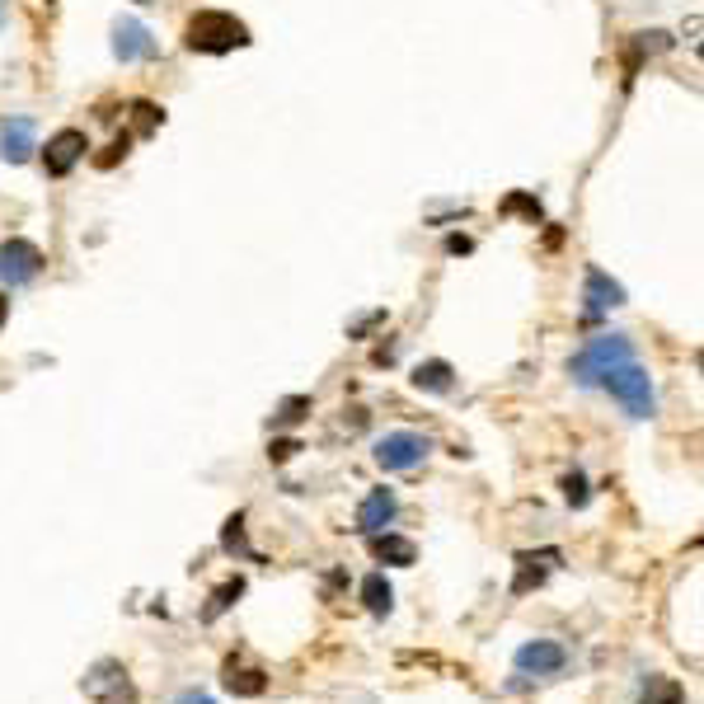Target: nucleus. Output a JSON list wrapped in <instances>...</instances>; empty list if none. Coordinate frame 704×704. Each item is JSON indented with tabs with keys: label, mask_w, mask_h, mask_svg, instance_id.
<instances>
[{
	"label": "nucleus",
	"mask_w": 704,
	"mask_h": 704,
	"mask_svg": "<svg viewBox=\"0 0 704 704\" xmlns=\"http://www.w3.org/2000/svg\"><path fill=\"white\" fill-rule=\"evenodd\" d=\"M184 43L188 52H202V57H226L235 47H249V24L226 15V10H198L188 19Z\"/></svg>",
	"instance_id": "obj_1"
},
{
	"label": "nucleus",
	"mask_w": 704,
	"mask_h": 704,
	"mask_svg": "<svg viewBox=\"0 0 704 704\" xmlns=\"http://www.w3.org/2000/svg\"><path fill=\"white\" fill-rule=\"evenodd\" d=\"M503 212H521V216H531V221H540V202L526 198V193H512V198L503 202Z\"/></svg>",
	"instance_id": "obj_23"
},
{
	"label": "nucleus",
	"mask_w": 704,
	"mask_h": 704,
	"mask_svg": "<svg viewBox=\"0 0 704 704\" xmlns=\"http://www.w3.org/2000/svg\"><path fill=\"white\" fill-rule=\"evenodd\" d=\"M446 249H451V254H470V240H465V235H451V240H446Z\"/></svg>",
	"instance_id": "obj_26"
},
{
	"label": "nucleus",
	"mask_w": 704,
	"mask_h": 704,
	"mask_svg": "<svg viewBox=\"0 0 704 704\" xmlns=\"http://www.w3.org/2000/svg\"><path fill=\"white\" fill-rule=\"evenodd\" d=\"M43 273V249L33 240H5L0 245V282L5 287H24Z\"/></svg>",
	"instance_id": "obj_5"
},
{
	"label": "nucleus",
	"mask_w": 704,
	"mask_h": 704,
	"mask_svg": "<svg viewBox=\"0 0 704 704\" xmlns=\"http://www.w3.org/2000/svg\"><path fill=\"white\" fill-rule=\"evenodd\" d=\"M179 704H216V700H207V695H198V690H188V695H179Z\"/></svg>",
	"instance_id": "obj_27"
},
{
	"label": "nucleus",
	"mask_w": 704,
	"mask_h": 704,
	"mask_svg": "<svg viewBox=\"0 0 704 704\" xmlns=\"http://www.w3.org/2000/svg\"><path fill=\"white\" fill-rule=\"evenodd\" d=\"M643 704H686V695H681V686H676V681H662V676H653V681H648V695H643Z\"/></svg>",
	"instance_id": "obj_19"
},
{
	"label": "nucleus",
	"mask_w": 704,
	"mask_h": 704,
	"mask_svg": "<svg viewBox=\"0 0 704 704\" xmlns=\"http://www.w3.org/2000/svg\"><path fill=\"white\" fill-rule=\"evenodd\" d=\"M137 5H155V0H137Z\"/></svg>",
	"instance_id": "obj_29"
},
{
	"label": "nucleus",
	"mask_w": 704,
	"mask_h": 704,
	"mask_svg": "<svg viewBox=\"0 0 704 704\" xmlns=\"http://www.w3.org/2000/svg\"><path fill=\"white\" fill-rule=\"evenodd\" d=\"M564 498H568L573 507H587V498H592V493H587V479H582L578 470H573V475L564 479Z\"/></svg>",
	"instance_id": "obj_22"
},
{
	"label": "nucleus",
	"mask_w": 704,
	"mask_h": 704,
	"mask_svg": "<svg viewBox=\"0 0 704 704\" xmlns=\"http://www.w3.org/2000/svg\"><path fill=\"white\" fill-rule=\"evenodd\" d=\"M127 146H132L127 137H123V141H113V146H108V155H99V165H104V169H108V165H118V155H127Z\"/></svg>",
	"instance_id": "obj_25"
},
{
	"label": "nucleus",
	"mask_w": 704,
	"mask_h": 704,
	"mask_svg": "<svg viewBox=\"0 0 704 704\" xmlns=\"http://www.w3.org/2000/svg\"><path fill=\"white\" fill-rule=\"evenodd\" d=\"M132 113H137V132H155V127L165 123V108H155L151 99H137Z\"/></svg>",
	"instance_id": "obj_20"
},
{
	"label": "nucleus",
	"mask_w": 704,
	"mask_h": 704,
	"mask_svg": "<svg viewBox=\"0 0 704 704\" xmlns=\"http://www.w3.org/2000/svg\"><path fill=\"white\" fill-rule=\"evenodd\" d=\"M240 592H245V578H230V582H221V587H216V592H212V606L202 611V620H207V625H212V620H221V615L230 611V601L240 597Z\"/></svg>",
	"instance_id": "obj_17"
},
{
	"label": "nucleus",
	"mask_w": 704,
	"mask_h": 704,
	"mask_svg": "<svg viewBox=\"0 0 704 704\" xmlns=\"http://www.w3.org/2000/svg\"><path fill=\"white\" fill-rule=\"evenodd\" d=\"M226 690H230V695H263L268 681H263L259 667H235V662H230V667H226Z\"/></svg>",
	"instance_id": "obj_16"
},
{
	"label": "nucleus",
	"mask_w": 704,
	"mask_h": 704,
	"mask_svg": "<svg viewBox=\"0 0 704 704\" xmlns=\"http://www.w3.org/2000/svg\"><path fill=\"white\" fill-rule=\"evenodd\" d=\"M221 545H226V550L249 554V545H245V517H230L226 521V536H221Z\"/></svg>",
	"instance_id": "obj_21"
},
{
	"label": "nucleus",
	"mask_w": 704,
	"mask_h": 704,
	"mask_svg": "<svg viewBox=\"0 0 704 704\" xmlns=\"http://www.w3.org/2000/svg\"><path fill=\"white\" fill-rule=\"evenodd\" d=\"M597 385L611 390V399L629 418H653V409H658V404H653V381H648V371H643L639 362H620V367H611Z\"/></svg>",
	"instance_id": "obj_2"
},
{
	"label": "nucleus",
	"mask_w": 704,
	"mask_h": 704,
	"mask_svg": "<svg viewBox=\"0 0 704 704\" xmlns=\"http://www.w3.org/2000/svg\"><path fill=\"white\" fill-rule=\"evenodd\" d=\"M371 554H376V559H381V564H395V568H409L418 559V545L414 540H404V536H390V531H376V536H371Z\"/></svg>",
	"instance_id": "obj_13"
},
{
	"label": "nucleus",
	"mask_w": 704,
	"mask_h": 704,
	"mask_svg": "<svg viewBox=\"0 0 704 704\" xmlns=\"http://www.w3.org/2000/svg\"><path fill=\"white\" fill-rule=\"evenodd\" d=\"M512 662H517L521 676H554L568 662V653L559 648V643H550V639H536V643H521Z\"/></svg>",
	"instance_id": "obj_8"
},
{
	"label": "nucleus",
	"mask_w": 704,
	"mask_h": 704,
	"mask_svg": "<svg viewBox=\"0 0 704 704\" xmlns=\"http://www.w3.org/2000/svg\"><path fill=\"white\" fill-rule=\"evenodd\" d=\"M33 151H38V132H33V118H15V123L0 127V160H5V165H24Z\"/></svg>",
	"instance_id": "obj_10"
},
{
	"label": "nucleus",
	"mask_w": 704,
	"mask_h": 704,
	"mask_svg": "<svg viewBox=\"0 0 704 704\" xmlns=\"http://www.w3.org/2000/svg\"><path fill=\"white\" fill-rule=\"evenodd\" d=\"M113 57H118V62H155V57H160V43L151 38L146 24L118 19V24H113Z\"/></svg>",
	"instance_id": "obj_7"
},
{
	"label": "nucleus",
	"mask_w": 704,
	"mask_h": 704,
	"mask_svg": "<svg viewBox=\"0 0 704 704\" xmlns=\"http://www.w3.org/2000/svg\"><path fill=\"white\" fill-rule=\"evenodd\" d=\"M559 564V550H540V554H517V578H512V597H526L531 587L545 582V573Z\"/></svg>",
	"instance_id": "obj_12"
},
{
	"label": "nucleus",
	"mask_w": 704,
	"mask_h": 704,
	"mask_svg": "<svg viewBox=\"0 0 704 704\" xmlns=\"http://www.w3.org/2000/svg\"><path fill=\"white\" fill-rule=\"evenodd\" d=\"M432 451V442L423 432H385L381 442H376V465L381 470H414L423 465Z\"/></svg>",
	"instance_id": "obj_4"
},
{
	"label": "nucleus",
	"mask_w": 704,
	"mask_h": 704,
	"mask_svg": "<svg viewBox=\"0 0 704 704\" xmlns=\"http://www.w3.org/2000/svg\"><path fill=\"white\" fill-rule=\"evenodd\" d=\"M85 151H90V137H85L80 127H62L57 137H47L43 169L52 174V179H66V174H71V169L85 160Z\"/></svg>",
	"instance_id": "obj_6"
},
{
	"label": "nucleus",
	"mask_w": 704,
	"mask_h": 704,
	"mask_svg": "<svg viewBox=\"0 0 704 704\" xmlns=\"http://www.w3.org/2000/svg\"><path fill=\"white\" fill-rule=\"evenodd\" d=\"M451 362H442V357H432V362H418L414 367V385L423 390V395H446L451 390Z\"/></svg>",
	"instance_id": "obj_14"
},
{
	"label": "nucleus",
	"mask_w": 704,
	"mask_h": 704,
	"mask_svg": "<svg viewBox=\"0 0 704 704\" xmlns=\"http://www.w3.org/2000/svg\"><path fill=\"white\" fill-rule=\"evenodd\" d=\"M5 315H10V296H0V324H5Z\"/></svg>",
	"instance_id": "obj_28"
},
{
	"label": "nucleus",
	"mask_w": 704,
	"mask_h": 704,
	"mask_svg": "<svg viewBox=\"0 0 704 704\" xmlns=\"http://www.w3.org/2000/svg\"><path fill=\"white\" fill-rule=\"evenodd\" d=\"M310 414V399L306 395H291L277 404V414H273V428H291V423H301V418Z\"/></svg>",
	"instance_id": "obj_18"
},
{
	"label": "nucleus",
	"mask_w": 704,
	"mask_h": 704,
	"mask_svg": "<svg viewBox=\"0 0 704 704\" xmlns=\"http://www.w3.org/2000/svg\"><path fill=\"white\" fill-rule=\"evenodd\" d=\"M582 301H587V315H601V310L625 306V287H620L611 273H601L597 263H592V268H587V277H582Z\"/></svg>",
	"instance_id": "obj_9"
},
{
	"label": "nucleus",
	"mask_w": 704,
	"mask_h": 704,
	"mask_svg": "<svg viewBox=\"0 0 704 704\" xmlns=\"http://www.w3.org/2000/svg\"><path fill=\"white\" fill-rule=\"evenodd\" d=\"M296 451H301V442H296V437H282V442H273V446H268V456H273L277 465H287V460L296 456Z\"/></svg>",
	"instance_id": "obj_24"
},
{
	"label": "nucleus",
	"mask_w": 704,
	"mask_h": 704,
	"mask_svg": "<svg viewBox=\"0 0 704 704\" xmlns=\"http://www.w3.org/2000/svg\"><path fill=\"white\" fill-rule=\"evenodd\" d=\"M399 512V498L390 489H371L367 503L357 507V531H367V536H376V531H385L390 521H395Z\"/></svg>",
	"instance_id": "obj_11"
},
{
	"label": "nucleus",
	"mask_w": 704,
	"mask_h": 704,
	"mask_svg": "<svg viewBox=\"0 0 704 704\" xmlns=\"http://www.w3.org/2000/svg\"><path fill=\"white\" fill-rule=\"evenodd\" d=\"M620 362H634V343H629L625 334H601L568 362V371L578 376V385H597L601 376L611 367H620Z\"/></svg>",
	"instance_id": "obj_3"
},
{
	"label": "nucleus",
	"mask_w": 704,
	"mask_h": 704,
	"mask_svg": "<svg viewBox=\"0 0 704 704\" xmlns=\"http://www.w3.org/2000/svg\"><path fill=\"white\" fill-rule=\"evenodd\" d=\"M362 601H367L371 615H390V606H395V587H390L381 573H371V578H362Z\"/></svg>",
	"instance_id": "obj_15"
}]
</instances>
